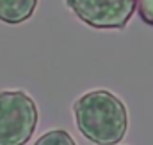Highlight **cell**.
<instances>
[{
	"label": "cell",
	"mask_w": 153,
	"mask_h": 145,
	"mask_svg": "<svg viewBox=\"0 0 153 145\" xmlns=\"http://www.w3.org/2000/svg\"><path fill=\"white\" fill-rule=\"evenodd\" d=\"M66 5L80 21L100 30L125 29L135 11V0H66Z\"/></svg>",
	"instance_id": "obj_3"
},
{
	"label": "cell",
	"mask_w": 153,
	"mask_h": 145,
	"mask_svg": "<svg viewBox=\"0 0 153 145\" xmlns=\"http://www.w3.org/2000/svg\"><path fill=\"white\" fill-rule=\"evenodd\" d=\"M135 7L139 11L141 20L153 27V0H135Z\"/></svg>",
	"instance_id": "obj_6"
},
{
	"label": "cell",
	"mask_w": 153,
	"mask_h": 145,
	"mask_svg": "<svg viewBox=\"0 0 153 145\" xmlns=\"http://www.w3.org/2000/svg\"><path fill=\"white\" fill-rule=\"evenodd\" d=\"M75 122L82 136L96 145L119 144L128 131L125 103L109 90L85 92L73 103Z\"/></svg>",
	"instance_id": "obj_1"
},
{
	"label": "cell",
	"mask_w": 153,
	"mask_h": 145,
	"mask_svg": "<svg viewBox=\"0 0 153 145\" xmlns=\"http://www.w3.org/2000/svg\"><path fill=\"white\" fill-rule=\"evenodd\" d=\"M38 0H0V21L20 25L32 18Z\"/></svg>",
	"instance_id": "obj_4"
},
{
	"label": "cell",
	"mask_w": 153,
	"mask_h": 145,
	"mask_svg": "<svg viewBox=\"0 0 153 145\" xmlns=\"http://www.w3.org/2000/svg\"><path fill=\"white\" fill-rule=\"evenodd\" d=\"M38 106L23 90L0 92V145L27 144L38 126Z\"/></svg>",
	"instance_id": "obj_2"
},
{
	"label": "cell",
	"mask_w": 153,
	"mask_h": 145,
	"mask_svg": "<svg viewBox=\"0 0 153 145\" xmlns=\"http://www.w3.org/2000/svg\"><path fill=\"white\" fill-rule=\"evenodd\" d=\"M38 145H75V140L70 133H66L64 129H52L48 133H45L43 136H39L36 140Z\"/></svg>",
	"instance_id": "obj_5"
}]
</instances>
